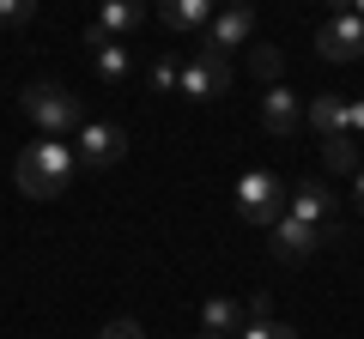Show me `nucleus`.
Wrapping results in <instances>:
<instances>
[{"mask_svg":"<svg viewBox=\"0 0 364 339\" xmlns=\"http://www.w3.org/2000/svg\"><path fill=\"white\" fill-rule=\"evenodd\" d=\"M73 176H79V157H73V145L67 140H31L25 152H18V164H13V182H18V194H31V200H55V194H67L73 188Z\"/></svg>","mask_w":364,"mask_h":339,"instance_id":"1","label":"nucleus"},{"mask_svg":"<svg viewBox=\"0 0 364 339\" xmlns=\"http://www.w3.org/2000/svg\"><path fill=\"white\" fill-rule=\"evenodd\" d=\"M18 109H25V116L37 121V128L49 133V140H61V133H79V128H85V109H79V97L67 91V85H49V79L25 85Z\"/></svg>","mask_w":364,"mask_h":339,"instance_id":"2","label":"nucleus"},{"mask_svg":"<svg viewBox=\"0 0 364 339\" xmlns=\"http://www.w3.org/2000/svg\"><path fill=\"white\" fill-rule=\"evenodd\" d=\"M176 91L188 97V104H213V97L231 91V61H225L219 49H195L188 61L176 67Z\"/></svg>","mask_w":364,"mask_h":339,"instance_id":"3","label":"nucleus"},{"mask_svg":"<svg viewBox=\"0 0 364 339\" xmlns=\"http://www.w3.org/2000/svg\"><path fill=\"white\" fill-rule=\"evenodd\" d=\"M237 212H243V224L273 230V224L286 218V188H279V176H267V170L237 176Z\"/></svg>","mask_w":364,"mask_h":339,"instance_id":"4","label":"nucleus"},{"mask_svg":"<svg viewBox=\"0 0 364 339\" xmlns=\"http://www.w3.org/2000/svg\"><path fill=\"white\" fill-rule=\"evenodd\" d=\"M291 218H304L322 243H340V200L328 182H304L298 194H291Z\"/></svg>","mask_w":364,"mask_h":339,"instance_id":"5","label":"nucleus"},{"mask_svg":"<svg viewBox=\"0 0 364 339\" xmlns=\"http://www.w3.org/2000/svg\"><path fill=\"white\" fill-rule=\"evenodd\" d=\"M122 152H128V133H122L116 121H85V128H79V145H73L79 170H109Z\"/></svg>","mask_w":364,"mask_h":339,"instance_id":"6","label":"nucleus"},{"mask_svg":"<svg viewBox=\"0 0 364 339\" xmlns=\"http://www.w3.org/2000/svg\"><path fill=\"white\" fill-rule=\"evenodd\" d=\"M249 37H255V13H249V6H225V13L207 18V49H219V55L243 49Z\"/></svg>","mask_w":364,"mask_h":339,"instance_id":"7","label":"nucleus"},{"mask_svg":"<svg viewBox=\"0 0 364 339\" xmlns=\"http://www.w3.org/2000/svg\"><path fill=\"white\" fill-rule=\"evenodd\" d=\"M316 49H322L328 61H352V55H364V18H358V13L328 18L322 37H316Z\"/></svg>","mask_w":364,"mask_h":339,"instance_id":"8","label":"nucleus"},{"mask_svg":"<svg viewBox=\"0 0 364 339\" xmlns=\"http://www.w3.org/2000/svg\"><path fill=\"white\" fill-rule=\"evenodd\" d=\"M298 121H304V97L286 91V85H267V97H261V128L273 140H286V133H298Z\"/></svg>","mask_w":364,"mask_h":339,"instance_id":"9","label":"nucleus"},{"mask_svg":"<svg viewBox=\"0 0 364 339\" xmlns=\"http://www.w3.org/2000/svg\"><path fill=\"white\" fill-rule=\"evenodd\" d=\"M316 243H322V236H316L304 218H291V212H286L279 224H273V255H279V261H310V255H316Z\"/></svg>","mask_w":364,"mask_h":339,"instance_id":"10","label":"nucleus"},{"mask_svg":"<svg viewBox=\"0 0 364 339\" xmlns=\"http://www.w3.org/2000/svg\"><path fill=\"white\" fill-rule=\"evenodd\" d=\"M146 13H152V0H104L97 6V30L104 37H128V30L146 25Z\"/></svg>","mask_w":364,"mask_h":339,"instance_id":"11","label":"nucleus"},{"mask_svg":"<svg viewBox=\"0 0 364 339\" xmlns=\"http://www.w3.org/2000/svg\"><path fill=\"white\" fill-rule=\"evenodd\" d=\"M152 13H158V25H170V30H207L213 0H158Z\"/></svg>","mask_w":364,"mask_h":339,"instance_id":"12","label":"nucleus"},{"mask_svg":"<svg viewBox=\"0 0 364 339\" xmlns=\"http://www.w3.org/2000/svg\"><path fill=\"white\" fill-rule=\"evenodd\" d=\"M237 327H243V303H231V297H207L200 303V333L207 339H231Z\"/></svg>","mask_w":364,"mask_h":339,"instance_id":"13","label":"nucleus"},{"mask_svg":"<svg viewBox=\"0 0 364 339\" xmlns=\"http://www.w3.org/2000/svg\"><path fill=\"white\" fill-rule=\"evenodd\" d=\"M310 128L322 133V140H328V133H346V97H340V91L310 97Z\"/></svg>","mask_w":364,"mask_h":339,"instance_id":"14","label":"nucleus"},{"mask_svg":"<svg viewBox=\"0 0 364 339\" xmlns=\"http://www.w3.org/2000/svg\"><path fill=\"white\" fill-rule=\"evenodd\" d=\"M91 61H97V79H109V85H122V79H128V67H134L128 49H122L116 37H109L104 49H91Z\"/></svg>","mask_w":364,"mask_h":339,"instance_id":"15","label":"nucleus"},{"mask_svg":"<svg viewBox=\"0 0 364 339\" xmlns=\"http://www.w3.org/2000/svg\"><path fill=\"white\" fill-rule=\"evenodd\" d=\"M322 157H328V170L352 176V170H358V145H352V133H328V140H322Z\"/></svg>","mask_w":364,"mask_h":339,"instance_id":"16","label":"nucleus"},{"mask_svg":"<svg viewBox=\"0 0 364 339\" xmlns=\"http://www.w3.org/2000/svg\"><path fill=\"white\" fill-rule=\"evenodd\" d=\"M237 339H298V327L291 321H243Z\"/></svg>","mask_w":364,"mask_h":339,"instance_id":"17","label":"nucleus"},{"mask_svg":"<svg viewBox=\"0 0 364 339\" xmlns=\"http://www.w3.org/2000/svg\"><path fill=\"white\" fill-rule=\"evenodd\" d=\"M37 18V0H0V30H18Z\"/></svg>","mask_w":364,"mask_h":339,"instance_id":"18","label":"nucleus"},{"mask_svg":"<svg viewBox=\"0 0 364 339\" xmlns=\"http://www.w3.org/2000/svg\"><path fill=\"white\" fill-rule=\"evenodd\" d=\"M279 67H286V61H279V49H267V43H255V73L267 79V85H279Z\"/></svg>","mask_w":364,"mask_h":339,"instance_id":"19","label":"nucleus"},{"mask_svg":"<svg viewBox=\"0 0 364 339\" xmlns=\"http://www.w3.org/2000/svg\"><path fill=\"white\" fill-rule=\"evenodd\" d=\"M243 321H273V297L267 291H255V297L243 303Z\"/></svg>","mask_w":364,"mask_h":339,"instance_id":"20","label":"nucleus"},{"mask_svg":"<svg viewBox=\"0 0 364 339\" xmlns=\"http://www.w3.org/2000/svg\"><path fill=\"white\" fill-rule=\"evenodd\" d=\"M146 79H152V91H176V67H170V61H152Z\"/></svg>","mask_w":364,"mask_h":339,"instance_id":"21","label":"nucleus"},{"mask_svg":"<svg viewBox=\"0 0 364 339\" xmlns=\"http://www.w3.org/2000/svg\"><path fill=\"white\" fill-rule=\"evenodd\" d=\"M97 339H146V333H140V321H128V315H122V321H109Z\"/></svg>","mask_w":364,"mask_h":339,"instance_id":"22","label":"nucleus"},{"mask_svg":"<svg viewBox=\"0 0 364 339\" xmlns=\"http://www.w3.org/2000/svg\"><path fill=\"white\" fill-rule=\"evenodd\" d=\"M346 133H364V97H352V104H346Z\"/></svg>","mask_w":364,"mask_h":339,"instance_id":"23","label":"nucleus"},{"mask_svg":"<svg viewBox=\"0 0 364 339\" xmlns=\"http://www.w3.org/2000/svg\"><path fill=\"white\" fill-rule=\"evenodd\" d=\"M352 200H358V212H364V170H352Z\"/></svg>","mask_w":364,"mask_h":339,"instance_id":"24","label":"nucleus"},{"mask_svg":"<svg viewBox=\"0 0 364 339\" xmlns=\"http://www.w3.org/2000/svg\"><path fill=\"white\" fill-rule=\"evenodd\" d=\"M346 13H364V0H346Z\"/></svg>","mask_w":364,"mask_h":339,"instance_id":"25","label":"nucleus"},{"mask_svg":"<svg viewBox=\"0 0 364 339\" xmlns=\"http://www.w3.org/2000/svg\"><path fill=\"white\" fill-rule=\"evenodd\" d=\"M225 6H249V0H225Z\"/></svg>","mask_w":364,"mask_h":339,"instance_id":"26","label":"nucleus"},{"mask_svg":"<svg viewBox=\"0 0 364 339\" xmlns=\"http://www.w3.org/2000/svg\"><path fill=\"white\" fill-rule=\"evenodd\" d=\"M200 339H207V333H200Z\"/></svg>","mask_w":364,"mask_h":339,"instance_id":"27","label":"nucleus"}]
</instances>
